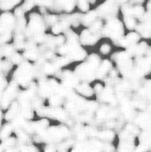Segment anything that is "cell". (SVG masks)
I'll return each mask as SVG.
<instances>
[{
  "label": "cell",
  "instance_id": "cell-1",
  "mask_svg": "<svg viewBox=\"0 0 151 152\" xmlns=\"http://www.w3.org/2000/svg\"><path fill=\"white\" fill-rule=\"evenodd\" d=\"M30 65L27 62H22L19 69L15 71L14 76V81L23 87L28 88L32 83L31 80L33 76L35 75V72Z\"/></svg>",
  "mask_w": 151,
  "mask_h": 152
},
{
  "label": "cell",
  "instance_id": "cell-2",
  "mask_svg": "<svg viewBox=\"0 0 151 152\" xmlns=\"http://www.w3.org/2000/svg\"><path fill=\"white\" fill-rule=\"evenodd\" d=\"M13 130V127L12 124H5L2 129L0 131V139L4 140L9 138L10 134H11Z\"/></svg>",
  "mask_w": 151,
  "mask_h": 152
},
{
  "label": "cell",
  "instance_id": "cell-3",
  "mask_svg": "<svg viewBox=\"0 0 151 152\" xmlns=\"http://www.w3.org/2000/svg\"><path fill=\"white\" fill-rule=\"evenodd\" d=\"M125 24L129 28H133L135 26V21L130 16H127L125 19Z\"/></svg>",
  "mask_w": 151,
  "mask_h": 152
},
{
  "label": "cell",
  "instance_id": "cell-4",
  "mask_svg": "<svg viewBox=\"0 0 151 152\" xmlns=\"http://www.w3.org/2000/svg\"><path fill=\"white\" fill-rule=\"evenodd\" d=\"M111 46L108 44H104L100 48V51L103 54H107L111 51Z\"/></svg>",
  "mask_w": 151,
  "mask_h": 152
},
{
  "label": "cell",
  "instance_id": "cell-5",
  "mask_svg": "<svg viewBox=\"0 0 151 152\" xmlns=\"http://www.w3.org/2000/svg\"><path fill=\"white\" fill-rule=\"evenodd\" d=\"M117 3H121V4H127L128 1V0H116Z\"/></svg>",
  "mask_w": 151,
  "mask_h": 152
},
{
  "label": "cell",
  "instance_id": "cell-6",
  "mask_svg": "<svg viewBox=\"0 0 151 152\" xmlns=\"http://www.w3.org/2000/svg\"><path fill=\"white\" fill-rule=\"evenodd\" d=\"M133 1L134 2H135V3H138V4H139V3H143V2L144 1V0H133Z\"/></svg>",
  "mask_w": 151,
  "mask_h": 152
}]
</instances>
